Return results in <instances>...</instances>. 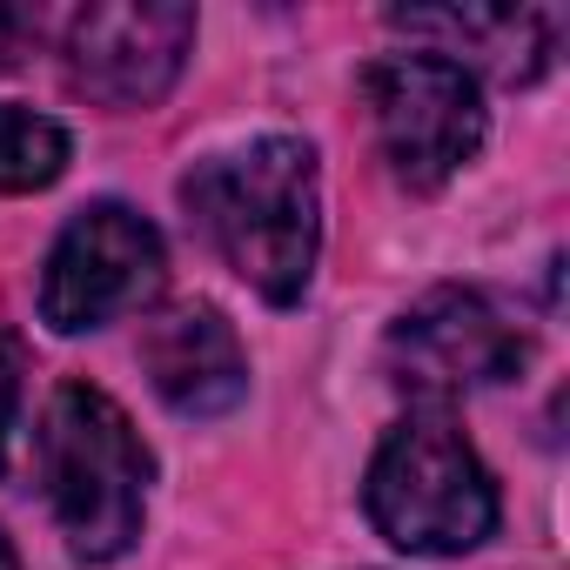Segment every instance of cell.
<instances>
[{
	"label": "cell",
	"instance_id": "obj_1",
	"mask_svg": "<svg viewBox=\"0 0 570 570\" xmlns=\"http://www.w3.org/2000/svg\"><path fill=\"white\" fill-rule=\"evenodd\" d=\"M181 208L208 248L275 309L309 296L323 255V181L316 148L296 135H255L181 175Z\"/></svg>",
	"mask_w": 570,
	"mask_h": 570
},
{
	"label": "cell",
	"instance_id": "obj_2",
	"mask_svg": "<svg viewBox=\"0 0 570 570\" xmlns=\"http://www.w3.org/2000/svg\"><path fill=\"white\" fill-rule=\"evenodd\" d=\"M155 456L128 410L95 383H61L41 416V483L48 510L81 563H115L135 550L148 517Z\"/></svg>",
	"mask_w": 570,
	"mask_h": 570
},
{
	"label": "cell",
	"instance_id": "obj_3",
	"mask_svg": "<svg viewBox=\"0 0 570 570\" xmlns=\"http://www.w3.org/2000/svg\"><path fill=\"white\" fill-rule=\"evenodd\" d=\"M363 510L410 557H463L497 530V483L443 410H410L370 456Z\"/></svg>",
	"mask_w": 570,
	"mask_h": 570
},
{
	"label": "cell",
	"instance_id": "obj_4",
	"mask_svg": "<svg viewBox=\"0 0 570 570\" xmlns=\"http://www.w3.org/2000/svg\"><path fill=\"white\" fill-rule=\"evenodd\" d=\"M363 101L383 141V161L403 188L436 195L450 175H463L483 148V88L443 61V55H383L363 68Z\"/></svg>",
	"mask_w": 570,
	"mask_h": 570
},
{
	"label": "cell",
	"instance_id": "obj_5",
	"mask_svg": "<svg viewBox=\"0 0 570 570\" xmlns=\"http://www.w3.org/2000/svg\"><path fill=\"white\" fill-rule=\"evenodd\" d=\"M168 248L148 215L128 202H88L48 248L41 268V323L55 336L108 330L115 316H135L161 296Z\"/></svg>",
	"mask_w": 570,
	"mask_h": 570
},
{
	"label": "cell",
	"instance_id": "obj_6",
	"mask_svg": "<svg viewBox=\"0 0 570 570\" xmlns=\"http://www.w3.org/2000/svg\"><path fill=\"white\" fill-rule=\"evenodd\" d=\"M530 343L523 330L483 296V289H430L423 303H410L390 330V370L403 390L430 396V403H450L463 390H490V383H510L523 370Z\"/></svg>",
	"mask_w": 570,
	"mask_h": 570
},
{
	"label": "cell",
	"instance_id": "obj_7",
	"mask_svg": "<svg viewBox=\"0 0 570 570\" xmlns=\"http://www.w3.org/2000/svg\"><path fill=\"white\" fill-rule=\"evenodd\" d=\"M195 48V8L181 0H121V8H81L68 21V81L101 108H155Z\"/></svg>",
	"mask_w": 570,
	"mask_h": 570
},
{
	"label": "cell",
	"instance_id": "obj_8",
	"mask_svg": "<svg viewBox=\"0 0 570 570\" xmlns=\"http://www.w3.org/2000/svg\"><path fill=\"white\" fill-rule=\"evenodd\" d=\"M141 370H148L155 396L188 423L228 416L248 396V350H242L235 323L208 303L161 309L141 330Z\"/></svg>",
	"mask_w": 570,
	"mask_h": 570
},
{
	"label": "cell",
	"instance_id": "obj_9",
	"mask_svg": "<svg viewBox=\"0 0 570 570\" xmlns=\"http://www.w3.org/2000/svg\"><path fill=\"white\" fill-rule=\"evenodd\" d=\"M410 41H423V55H443L456 61L470 81L476 68L503 88H530L543 81V68L557 61V35H563V14L557 8H410V14H390Z\"/></svg>",
	"mask_w": 570,
	"mask_h": 570
},
{
	"label": "cell",
	"instance_id": "obj_10",
	"mask_svg": "<svg viewBox=\"0 0 570 570\" xmlns=\"http://www.w3.org/2000/svg\"><path fill=\"white\" fill-rule=\"evenodd\" d=\"M61 168H68V128L35 115V108L0 101V195L55 188Z\"/></svg>",
	"mask_w": 570,
	"mask_h": 570
},
{
	"label": "cell",
	"instance_id": "obj_11",
	"mask_svg": "<svg viewBox=\"0 0 570 570\" xmlns=\"http://www.w3.org/2000/svg\"><path fill=\"white\" fill-rule=\"evenodd\" d=\"M14 403H21V350H14V336H0V436L14 423Z\"/></svg>",
	"mask_w": 570,
	"mask_h": 570
},
{
	"label": "cell",
	"instance_id": "obj_12",
	"mask_svg": "<svg viewBox=\"0 0 570 570\" xmlns=\"http://www.w3.org/2000/svg\"><path fill=\"white\" fill-rule=\"evenodd\" d=\"M14 48H21V14L0 8V68H14Z\"/></svg>",
	"mask_w": 570,
	"mask_h": 570
},
{
	"label": "cell",
	"instance_id": "obj_13",
	"mask_svg": "<svg viewBox=\"0 0 570 570\" xmlns=\"http://www.w3.org/2000/svg\"><path fill=\"white\" fill-rule=\"evenodd\" d=\"M0 570H21V557H14V537L0 530Z\"/></svg>",
	"mask_w": 570,
	"mask_h": 570
}]
</instances>
